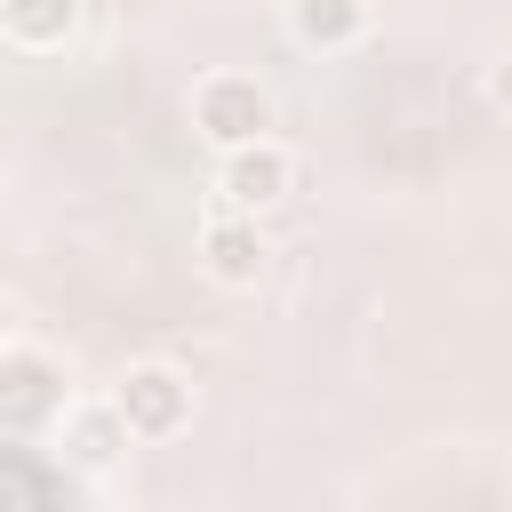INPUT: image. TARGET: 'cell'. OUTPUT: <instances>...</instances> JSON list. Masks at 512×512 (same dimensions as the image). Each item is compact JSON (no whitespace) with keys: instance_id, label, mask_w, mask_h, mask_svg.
Here are the masks:
<instances>
[{"instance_id":"cell-7","label":"cell","mask_w":512,"mask_h":512,"mask_svg":"<svg viewBox=\"0 0 512 512\" xmlns=\"http://www.w3.org/2000/svg\"><path fill=\"white\" fill-rule=\"evenodd\" d=\"M288 40L312 56H352L368 40V0H280Z\"/></svg>"},{"instance_id":"cell-9","label":"cell","mask_w":512,"mask_h":512,"mask_svg":"<svg viewBox=\"0 0 512 512\" xmlns=\"http://www.w3.org/2000/svg\"><path fill=\"white\" fill-rule=\"evenodd\" d=\"M488 104H496V112L512 120V48H504V56L488 64Z\"/></svg>"},{"instance_id":"cell-2","label":"cell","mask_w":512,"mask_h":512,"mask_svg":"<svg viewBox=\"0 0 512 512\" xmlns=\"http://www.w3.org/2000/svg\"><path fill=\"white\" fill-rule=\"evenodd\" d=\"M72 408V384H64V360L40 352L32 336H8L0 344V432L8 440H32V432H56V416Z\"/></svg>"},{"instance_id":"cell-4","label":"cell","mask_w":512,"mask_h":512,"mask_svg":"<svg viewBox=\"0 0 512 512\" xmlns=\"http://www.w3.org/2000/svg\"><path fill=\"white\" fill-rule=\"evenodd\" d=\"M288 192H296V152H288L280 136H256V144H232V152H216V200H224V208L272 216Z\"/></svg>"},{"instance_id":"cell-6","label":"cell","mask_w":512,"mask_h":512,"mask_svg":"<svg viewBox=\"0 0 512 512\" xmlns=\"http://www.w3.org/2000/svg\"><path fill=\"white\" fill-rule=\"evenodd\" d=\"M128 448H136V432H128V416H120L112 392L104 400H72L56 416V464H72V472H112Z\"/></svg>"},{"instance_id":"cell-1","label":"cell","mask_w":512,"mask_h":512,"mask_svg":"<svg viewBox=\"0 0 512 512\" xmlns=\"http://www.w3.org/2000/svg\"><path fill=\"white\" fill-rule=\"evenodd\" d=\"M272 128H280V104H272V88H264L256 72L216 64V72L192 80V136H200L208 152L256 144V136H272Z\"/></svg>"},{"instance_id":"cell-5","label":"cell","mask_w":512,"mask_h":512,"mask_svg":"<svg viewBox=\"0 0 512 512\" xmlns=\"http://www.w3.org/2000/svg\"><path fill=\"white\" fill-rule=\"evenodd\" d=\"M200 272H208L216 288H256V280L272 272L264 216H248V208H224V200H216V216L200 224Z\"/></svg>"},{"instance_id":"cell-8","label":"cell","mask_w":512,"mask_h":512,"mask_svg":"<svg viewBox=\"0 0 512 512\" xmlns=\"http://www.w3.org/2000/svg\"><path fill=\"white\" fill-rule=\"evenodd\" d=\"M0 32L16 56H64L80 40V0H0Z\"/></svg>"},{"instance_id":"cell-3","label":"cell","mask_w":512,"mask_h":512,"mask_svg":"<svg viewBox=\"0 0 512 512\" xmlns=\"http://www.w3.org/2000/svg\"><path fill=\"white\" fill-rule=\"evenodd\" d=\"M112 400H120L136 440H176V432H192V408H200V392H192V376L176 360H128Z\"/></svg>"}]
</instances>
